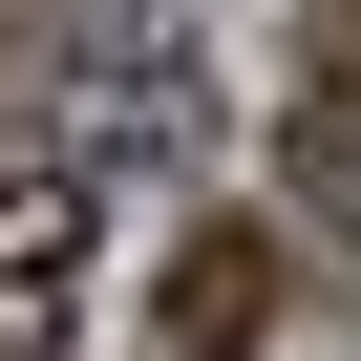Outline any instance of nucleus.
Returning a JSON list of instances; mask_svg holds the SVG:
<instances>
[{
  "instance_id": "f257e3e1",
  "label": "nucleus",
  "mask_w": 361,
  "mask_h": 361,
  "mask_svg": "<svg viewBox=\"0 0 361 361\" xmlns=\"http://www.w3.org/2000/svg\"><path fill=\"white\" fill-rule=\"evenodd\" d=\"M276 192H298V234H361V0H298V64H276Z\"/></svg>"
},
{
  "instance_id": "f03ea898",
  "label": "nucleus",
  "mask_w": 361,
  "mask_h": 361,
  "mask_svg": "<svg viewBox=\"0 0 361 361\" xmlns=\"http://www.w3.org/2000/svg\"><path fill=\"white\" fill-rule=\"evenodd\" d=\"M276 298H298V234L276 213H213V234H170V298L149 319H170V361H255Z\"/></svg>"
},
{
  "instance_id": "7ed1b4c3",
  "label": "nucleus",
  "mask_w": 361,
  "mask_h": 361,
  "mask_svg": "<svg viewBox=\"0 0 361 361\" xmlns=\"http://www.w3.org/2000/svg\"><path fill=\"white\" fill-rule=\"evenodd\" d=\"M85 213H106V170H85V149H43L22 106H0V319H43V298L85 276Z\"/></svg>"
},
{
  "instance_id": "20e7f679",
  "label": "nucleus",
  "mask_w": 361,
  "mask_h": 361,
  "mask_svg": "<svg viewBox=\"0 0 361 361\" xmlns=\"http://www.w3.org/2000/svg\"><path fill=\"white\" fill-rule=\"evenodd\" d=\"M0 361H43V319H0Z\"/></svg>"
}]
</instances>
